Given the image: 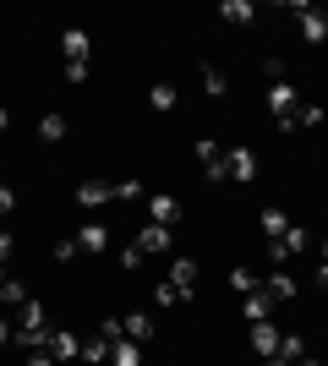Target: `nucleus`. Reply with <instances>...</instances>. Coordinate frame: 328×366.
<instances>
[{
    "label": "nucleus",
    "instance_id": "ddd939ff",
    "mask_svg": "<svg viewBox=\"0 0 328 366\" xmlns=\"http://www.w3.org/2000/svg\"><path fill=\"white\" fill-rule=\"evenodd\" d=\"M263 290L274 295V301H296V274H290V268H274V274L263 279Z\"/></svg>",
    "mask_w": 328,
    "mask_h": 366
},
{
    "label": "nucleus",
    "instance_id": "ea45409f",
    "mask_svg": "<svg viewBox=\"0 0 328 366\" xmlns=\"http://www.w3.org/2000/svg\"><path fill=\"white\" fill-rule=\"evenodd\" d=\"M296 366H323V361H307V355H301V361H296Z\"/></svg>",
    "mask_w": 328,
    "mask_h": 366
},
{
    "label": "nucleus",
    "instance_id": "7ed1b4c3",
    "mask_svg": "<svg viewBox=\"0 0 328 366\" xmlns=\"http://www.w3.org/2000/svg\"><path fill=\"white\" fill-rule=\"evenodd\" d=\"M131 246H137L142 257H154V252H170V246H175V235H170L164 224H142V229H137V241H131Z\"/></svg>",
    "mask_w": 328,
    "mask_h": 366
},
{
    "label": "nucleus",
    "instance_id": "f257e3e1",
    "mask_svg": "<svg viewBox=\"0 0 328 366\" xmlns=\"http://www.w3.org/2000/svg\"><path fill=\"white\" fill-rule=\"evenodd\" d=\"M197 164H203V175H208V181H230V169H224V148H219L214 137H203V142H197Z\"/></svg>",
    "mask_w": 328,
    "mask_h": 366
},
{
    "label": "nucleus",
    "instance_id": "72a5a7b5",
    "mask_svg": "<svg viewBox=\"0 0 328 366\" xmlns=\"http://www.w3.org/2000/svg\"><path fill=\"white\" fill-rule=\"evenodd\" d=\"M28 366H55V355L49 350H28Z\"/></svg>",
    "mask_w": 328,
    "mask_h": 366
},
{
    "label": "nucleus",
    "instance_id": "1a4fd4ad",
    "mask_svg": "<svg viewBox=\"0 0 328 366\" xmlns=\"http://www.w3.org/2000/svg\"><path fill=\"white\" fill-rule=\"evenodd\" d=\"M49 355H55V366H61V361H77V355H82L77 334H66V328H49Z\"/></svg>",
    "mask_w": 328,
    "mask_h": 366
},
{
    "label": "nucleus",
    "instance_id": "5701e85b",
    "mask_svg": "<svg viewBox=\"0 0 328 366\" xmlns=\"http://www.w3.org/2000/svg\"><path fill=\"white\" fill-rule=\"evenodd\" d=\"M274 241H284V252H290V257H301V252H307V229H301V224H290L284 235H274Z\"/></svg>",
    "mask_w": 328,
    "mask_h": 366
},
{
    "label": "nucleus",
    "instance_id": "a878e982",
    "mask_svg": "<svg viewBox=\"0 0 328 366\" xmlns=\"http://www.w3.org/2000/svg\"><path fill=\"white\" fill-rule=\"evenodd\" d=\"M279 355H284V361H290V366H296L301 355H307V345H301V334H279Z\"/></svg>",
    "mask_w": 328,
    "mask_h": 366
},
{
    "label": "nucleus",
    "instance_id": "79ce46f5",
    "mask_svg": "<svg viewBox=\"0 0 328 366\" xmlns=\"http://www.w3.org/2000/svg\"><path fill=\"white\" fill-rule=\"evenodd\" d=\"M0 229H6V224H0Z\"/></svg>",
    "mask_w": 328,
    "mask_h": 366
},
{
    "label": "nucleus",
    "instance_id": "bb28decb",
    "mask_svg": "<svg viewBox=\"0 0 328 366\" xmlns=\"http://www.w3.org/2000/svg\"><path fill=\"white\" fill-rule=\"evenodd\" d=\"M0 301H6V306H22V301H28V290H22L16 279H6V285H0Z\"/></svg>",
    "mask_w": 328,
    "mask_h": 366
},
{
    "label": "nucleus",
    "instance_id": "58836bf2",
    "mask_svg": "<svg viewBox=\"0 0 328 366\" xmlns=\"http://www.w3.org/2000/svg\"><path fill=\"white\" fill-rule=\"evenodd\" d=\"M6 126H11V115H6V109H0V132H6Z\"/></svg>",
    "mask_w": 328,
    "mask_h": 366
},
{
    "label": "nucleus",
    "instance_id": "b1692460",
    "mask_svg": "<svg viewBox=\"0 0 328 366\" xmlns=\"http://www.w3.org/2000/svg\"><path fill=\"white\" fill-rule=\"evenodd\" d=\"M257 285H263V279H252V268H230V290L235 295H252Z\"/></svg>",
    "mask_w": 328,
    "mask_h": 366
},
{
    "label": "nucleus",
    "instance_id": "c756f323",
    "mask_svg": "<svg viewBox=\"0 0 328 366\" xmlns=\"http://www.w3.org/2000/svg\"><path fill=\"white\" fill-rule=\"evenodd\" d=\"M66 82L77 88V82H88V61H66Z\"/></svg>",
    "mask_w": 328,
    "mask_h": 366
},
{
    "label": "nucleus",
    "instance_id": "393cba45",
    "mask_svg": "<svg viewBox=\"0 0 328 366\" xmlns=\"http://www.w3.org/2000/svg\"><path fill=\"white\" fill-rule=\"evenodd\" d=\"M39 137H44V142H61L66 137V115H44V121H39Z\"/></svg>",
    "mask_w": 328,
    "mask_h": 366
},
{
    "label": "nucleus",
    "instance_id": "412c9836",
    "mask_svg": "<svg viewBox=\"0 0 328 366\" xmlns=\"http://www.w3.org/2000/svg\"><path fill=\"white\" fill-rule=\"evenodd\" d=\"M82 361H88V366H109V339L94 334L88 345H82Z\"/></svg>",
    "mask_w": 328,
    "mask_h": 366
},
{
    "label": "nucleus",
    "instance_id": "4468645a",
    "mask_svg": "<svg viewBox=\"0 0 328 366\" xmlns=\"http://www.w3.org/2000/svg\"><path fill=\"white\" fill-rule=\"evenodd\" d=\"M77 202H82V208H104V202H115V186H104V181H82V186H77Z\"/></svg>",
    "mask_w": 328,
    "mask_h": 366
},
{
    "label": "nucleus",
    "instance_id": "9b49d317",
    "mask_svg": "<svg viewBox=\"0 0 328 366\" xmlns=\"http://www.w3.org/2000/svg\"><path fill=\"white\" fill-rule=\"evenodd\" d=\"M252 350L263 355H279V328H274V322H252Z\"/></svg>",
    "mask_w": 328,
    "mask_h": 366
},
{
    "label": "nucleus",
    "instance_id": "9d476101",
    "mask_svg": "<svg viewBox=\"0 0 328 366\" xmlns=\"http://www.w3.org/2000/svg\"><path fill=\"white\" fill-rule=\"evenodd\" d=\"M154 328H159V322L148 317V312H126V317H121V334L137 339V345H148V339H154Z\"/></svg>",
    "mask_w": 328,
    "mask_h": 366
},
{
    "label": "nucleus",
    "instance_id": "c85d7f7f",
    "mask_svg": "<svg viewBox=\"0 0 328 366\" xmlns=\"http://www.w3.org/2000/svg\"><path fill=\"white\" fill-rule=\"evenodd\" d=\"M121 268H126V274H137V268H142V252H137V246H121Z\"/></svg>",
    "mask_w": 328,
    "mask_h": 366
},
{
    "label": "nucleus",
    "instance_id": "7c9ffc66",
    "mask_svg": "<svg viewBox=\"0 0 328 366\" xmlns=\"http://www.w3.org/2000/svg\"><path fill=\"white\" fill-rule=\"evenodd\" d=\"M328 121V115H323V109H317V104H307V109H301V115H296V126H323Z\"/></svg>",
    "mask_w": 328,
    "mask_h": 366
},
{
    "label": "nucleus",
    "instance_id": "0eeeda50",
    "mask_svg": "<svg viewBox=\"0 0 328 366\" xmlns=\"http://www.w3.org/2000/svg\"><path fill=\"white\" fill-rule=\"evenodd\" d=\"M268 109L274 115H296V82L284 76V82H268Z\"/></svg>",
    "mask_w": 328,
    "mask_h": 366
},
{
    "label": "nucleus",
    "instance_id": "a19ab883",
    "mask_svg": "<svg viewBox=\"0 0 328 366\" xmlns=\"http://www.w3.org/2000/svg\"><path fill=\"white\" fill-rule=\"evenodd\" d=\"M323 262H328V235H323Z\"/></svg>",
    "mask_w": 328,
    "mask_h": 366
},
{
    "label": "nucleus",
    "instance_id": "a211bd4d",
    "mask_svg": "<svg viewBox=\"0 0 328 366\" xmlns=\"http://www.w3.org/2000/svg\"><path fill=\"white\" fill-rule=\"evenodd\" d=\"M257 229H263L268 241H274V235H284V229H290V214H284V208H263V219H257Z\"/></svg>",
    "mask_w": 328,
    "mask_h": 366
},
{
    "label": "nucleus",
    "instance_id": "aec40b11",
    "mask_svg": "<svg viewBox=\"0 0 328 366\" xmlns=\"http://www.w3.org/2000/svg\"><path fill=\"white\" fill-rule=\"evenodd\" d=\"M203 93L208 99H224V93H230V76L219 71V66H203Z\"/></svg>",
    "mask_w": 328,
    "mask_h": 366
},
{
    "label": "nucleus",
    "instance_id": "473e14b6",
    "mask_svg": "<svg viewBox=\"0 0 328 366\" xmlns=\"http://www.w3.org/2000/svg\"><path fill=\"white\" fill-rule=\"evenodd\" d=\"M11 208H16V192H11V186H0V219L11 214Z\"/></svg>",
    "mask_w": 328,
    "mask_h": 366
},
{
    "label": "nucleus",
    "instance_id": "4c0bfd02",
    "mask_svg": "<svg viewBox=\"0 0 328 366\" xmlns=\"http://www.w3.org/2000/svg\"><path fill=\"white\" fill-rule=\"evenodd\" d=\"M263 366H290V361H284V355H268V361Z\"/></svg>",
    "mask_w": 328,
    "mask_h": 366
},
{
    "label": "nucleus",
    "instance_id": "e433bc0d",
    "mask_svg": "<svg viewBox=\"0 0 328 366\" xmlns=\"http://www.w3.org/2000/svg\"><path fill=\"white\" fill-rule=\"evenodd\" d=\"M317 285H323V290H328V262H323V268H317Z\"/></svg>",
    "mask_w": 328,
    "mask_h": 366
},
{
    "label": "nucleus",
    "instance_id": "f03ea898",
    "mask_svg": "<svg viewBox=\"0 0 328 366\" xmlns=\"http://www.w3.org/2000/svg\"><path fill=\"white\" fill-rule=\"evenodd\" d=\"M301 16V39L307 44H328V11H317V6H296Z\"/></svg>",
    "mask_w": 328,
    "mask_h": 366
},
{
    "label": "nucleus",
    "instance_id": "423d86ee",
    "mask_svg": "<svg viewBox=\"0 0 328 366\" xmlns=\"http://www.w3.org/2000/svg\"><path fill=\"white\" fill-rule=\"evenodd\" d=\"M148 214H154V224L175 229V224H181V202H175L170 192H154V197H148Z\"/></svg>",
    "mask_w": 328,
    "mask_h": 366
},
{
    "label": "nucleus",
    "instance_id": "2eb2a0df",
    "mask_svg": "<svg viewBox=\"0 0 328 366\" xmlns=\"http://www.w3.org/2000/svg\"><path fill=\"white\" fill-rule=\"evenodd\" d=\"M170 285L192 295V285H197V257H175L170 262Z\"/></svg>",
    "mask_w": 328,
    "mask_h": 366
},
{
    "label": "nucleus",
    "instance_id": "6e6552de",
    "mask_svg": "<svg viewBox=\"0 0 328 366\" xmlns=\"http://www.w3.org/2000/svg\"><path fill=\"white\" fill-rule=\"evenodd\" d=\"M77 246L88 252V257L109 252V224H99V219H94V224H82V229H77Z\"/></svg>",
    "mask_w": 328,
    "mask_h": 366
},
{
    "label": "nucleus",
    "instance_id": "2f4dec72",
    "mask_svg": "<svg viewBox=\"0 0 328 366\" xmlns=\"http://www.w3.org/2000/svg\"><path fill=\"white\" fill-rule=\"evenodd\" d=\"M77 257V241H55V262H71Z\"/></svg>",
    "mask_w": 328,
    "mask_h": 366
},
{
    "label": "nucleus",
    "instance_id": "f3484780",
    "mask_svg": "<svg viewBox=\"0 0 328 366\" xmlns=\"http://www.w3.org/2000/svg\"><path fill=\"white\" fill-rule=\"evenodd\" d=\"M148 104H154V109H159V115H170V109H175V104H181V93H175V88H170V82H154V88H148Z\"/></svg>",
    "mask_w": 328,
    "mask_h": 366
},
{
    "label": "nucleus",
    "instance_id": "39448f33",
    "mask_svg": "<svg viewBox=\"0 0 328 366\" xmlns=\"http://www.w3.org/2000/svg\"><path fill=\"white\" fill-rule=\"evenodd\" d=\"M224 169H230V181H252V175H257V153L252 148H224Z\"/></svg>",
    "mask_w": 328,
    "mask_h": 366
},
{
    "label": "nucleus",
    "instance_id": "20e7f679",
    "mask_svg": "<svg viewBox=\"0 0 328 366\" xmlns=\"http://www.w3.org/2000/svg\"><path fill=\"white\" fill-rule=\"evenodd\" d=\"M274 306H279V301H274L263 285H257L252 295H241V312H247V322H274Z\"/></svg>",
    "mask_w": 328,
    "mask_h": 366
},
{
    "label": "nucleus",
    "instance_id": "4be33fe9",
    "mask_svg": "<svg viewBox=\"0 0 328 366\" xmlns=\"http://www.w3.org/2000/svg\"><path fill=\"white\" fill-rule=\"evenodd\" d=\"M181 301H192L187 290H175L170 279H164V285H154V306H164V312H170V306H181Z\"/></svg>",
    "mask_w": 328,
    "mask_h": 366
},
{
    "label": "nucleus",
    "instance_id": "dca6fc26",
    "mask_svg": "<svg viewBox=\"0 0 328 366\" xmlns=\"http://www.w3.org/2000/svg\"><path fill=\"white\" fill-rule=\"evenodd\" d=\"M109 366H142V345L137 339H115L109 345Z\"/></svg>",
    "mask_w": 328,
    "mask_h": 366
},
{
    "label": "nucleus",
    "instance_id": "f8f14e48",
    "mask_svg": "<svg viewBox=\"0 0 328 366\" xmlns=\"http://www.w3.org/2000/svg\"><path fill=\"white\" fill-rule=\"evenodd\" d=\"M61 49H66V61H88V55H94V39H88L82 28H66L61 33Z\"/></svg>",
    "mask_w": 328,
    "mask_h": 366
},
{
    "label": "nucleus",
    "instance_id": "6ab92c4d",
    "mask_svg": "<svg viewBox=\"0 0 328 366\" xmlns=\"http://www.w3.org/2000/svg\"><path fill=\"white\" fill-rule=\"evenodd\" d=\"M219 16H224V22H235V28H247L257 11H252V0H224V6H219Z\"/></svg>",
    "mask_w": 328,
    "mask_h": 366
},
{
    "label": "nucleus",
    "instance_id": "cd10ccee",
    "mask_svg": "<svg viewBox=\"0 0 328 366\" xmlns=\"http://www.w3.org/2000/svg\"><path fill=\"white\" fill-rule=\"evenodd\" d=\"M137 197H148L142 181H121V186H115V202H137Z\"/></svg>",
    "mask_w": 328,
    "mask_h": 366
},
{
    "label": "nucleus",
    "instance_id": "c9c22d12",
    "mask_svg": "<svg viewBox=\"0 0 328 366\" xmlns=\"http://www.w3.org/2000/svg\"><path fill=\"white\" fill-rule=\"evenodd\" d=\"M6 345H11V322L0 317V350H6Z\"/></svg>",
    "mask_w": 328,
    "mask_h": 366
},
{
    "label": "nucleus",
    "instance_id": "f704fd0d",
    "mask_svg": "<svg viewBox=\"0 0 328 366\" xmlns=\"http://www.w3.org/2000/svg\"><path fill=\"white\" fill-rule=\"evenodd\" d=\"M11 246H16V241L6 235V229H0V268H6V257H11Z\"/></svg>",
    "mask_w": 328,
    "mask_h": 366
}]
</instances>
